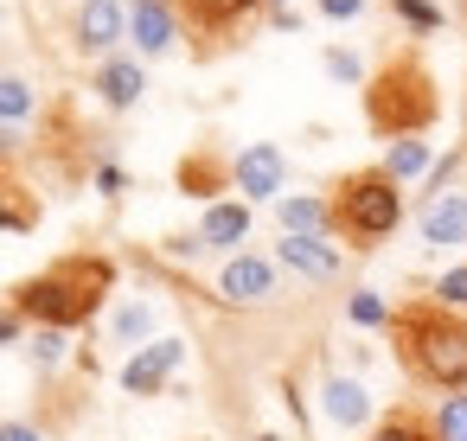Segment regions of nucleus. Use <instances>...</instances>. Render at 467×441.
Returning <instances> with one entry per match:
<instances>
[{
    "mask_svg": "<svg viewBox=\"0 0 467 441\" xmlns=\"http://www.w3.org/2000/svg\"><path fill=\"white\" fill-rule=\"evenodd\" d=\"M250 237V211L244 205H212L205 211V231H199V243H218V250H231V243H244Z\"/></svg>",
    "mask_w": 467,
    "mask_h": 441,
    "instance_id": "14",
    "label": "nucleus"
},
{
    "mask_svg": "<svg viewBox=\"0 0 467 441\" xmlns=\"http://www.w3.org/2000/svg\"><path fill=\"white\" fill-rule=\"evenodd\" d=\"M358 7H365V0H320V14H327V20H352Z\"/></svg>",
    "mask_w": 467,
    "mask_h": 441,
    "instance_id": "29",
    "label": "nucleus"
},
{
    "mask_svg": "<svg viewBox=\"0 0 467 441\" xmlns=\"http://www.w3.org/2000/svg\"><path fill=\"white\" fill-rule=\"evenodd\" d=\"M109 282H116V262L109 256H65V262H52L46 275H33V282H20L14 288V313L20 320H39V326H84L97 307H103V294H109Z\"/></svg>",
    "mask_w": 467,
    "mask_h": 441,
    "instance_id": "2",
    "label": "nucleus"
},
{
    "mask_svg": "<svg viewBox=\"0 0 467 441\" xmlns=\"http://www.w3.org/2000/svg\"><path fill=\"white\" fill-rule=\"evenodd\" d=\"M422 167H429V148H422V141H397L390 160H384L390 179H410V173H422Z\"/></svg>",
    "mask_w": 467,
    "mask_h": 441,
    "instance_id": "18",
    "label": "nucleus"
},
{
    "mask_svg": "<svg viewBox=\"0 0 467 441\" xmlns=\"http://www.w3.org/2000/svg\"><path fill=\"white\" fill-rule=\"evenodd\" d=\"M435 109H441V97H435V77H429L422 58H390V65L365 84V122H371L378 135L410 141V135H422V128L435 122Z\"/></svg>",
    "mask_w": 467,
    "mask_h": 441,
    "instance_id": "3",
    "label": "nucleus"
},
{
    "mask_svg": "<svg viewBox=\"0 0 467 441\" xmlns=\"http://www.w3.org/2000/svg\"><path fill=\"white\" fill-rule=\"evenodd\" d=\"M327 71H333V77H358V58H352V52H327Z\"/></svg>",
    "mask_w": 467,
    "mask_h": 441,
    "instance_id": "28",
    "label": "nucleus"
},
{
    "mask_svg": "<svg viewBox=\"0 0 467 441\" xmlns=\"http://www.w3.org/2000/svg\"><path fill=\"white\" fill-rule=\"evenodd\" d=\"M173 26H180V14L167 7V0H135V46H141L148 58L173 46Z\"/></svg>",
    "mask_w": 467,
    "mask_h": 441,
    "instance_id": "11",
    "label": "nucleus"
},
{
    "mask_svg": "<svg viewBox=\"0 0 467 441\" xmlns=\"http://www.w3.org/2000/svg\"><path fill=\"white\" fill-rule=\"evenodd\" d=\"M237 192H250V199H275L282 192V154L269 141H256V148L237 154Z\"/></svg>",
    "mask_w": 467,
    "mask_h": 441,
    "instance_id": "8",
    "label": "nucleus"
},
{
    "mask_svg": "<svg viewBox=\"0 0 467 441\" xmlns=\"http://www.w3.org/2000/svg\"><path fill=\"white\" fill-rule=\"evenodd\" d=\"M20 116H33V90L20 77H0V122H20Z\"/></svg>",
    "mask_w": 467,
    "mask_h": 441,
    "instance_id": "19",
    "label": "nucleus"
},
{
    "mask_svg": "<svg viewBox=\"0 0 467 441\" xmlns=\"http://www.w3.org/2000/svg\"><path fill=\"white\" fill-rule=\"evenodd\" d=\"M20 333V313H0V339H14Z\"/></svg>",
    "mask_w": 467,
    "mask_h": 441,
    "instance_id": "31",
    "label": "nucleus"
},
{
    "mask_svg": "<svg viewBox=\"0 0 467 441\" xmlns=\"http://www.w3.org/2000/svg\"><path fill=\"white\" fill-rule=\"evenodd\" d=\"M352 320H358V326H378V320H384V301H378V294H352Z\"/></svg>",
    "mask_w": 467,
    "mask_h": 441,
    "instance_id": "23",
    "label": "nucleus"
},
{
    "mask_svg": "<svg viewBox=\"0 0 467 441\" xmlns=\"http://www.w3.org/2000/svg\"><path fill=\"white\" fill-rule=\"evenodd\" d=\"M180 352H186L180 339H154L148 352H135V358L122 364V384H129L135 396H148V390H161V384H167V371L180 364Z\"/></svg>",
    "mask_w": 467,
    "mask_h": 441,
    "instance_id": "7",
    "label": "nucleus"
},
{
    "mask_svg": "<svg viewBox=\"0 0 467 441\" xmlns=\"http://www.w3.org/2000/svg\"><path fill=\"white\" fill-rule=\"evenodd\" d=\"M58 352H65V339H58V333H52V326H46V333H39V339H33V358H39V364H52V358H58Z\"/></svg>",
    "mask_w": 467,
    "mask_h": 441,
    "instance_id": "26",
    "label": "nucleus"
},
{
    "mask_svg": "<svg viewBox=\"0 0 467 441\" xmlns=\"http://www.w3.org/2000/svg\"><path fill=\"white\" fill-rule=\"evenodd\" d=\"M97 90H103V103H109V109H129V103L141 97V71L116 58V65H103V77H97Z\"/></svg>",
    "mask_w": 467,
    "mask_h": 441,
    "instance_id": "15",
    "label": "nucleus"
},
{
    "mask_svg": "<svg viewBox=\"0 0 467 441\" xmlns=\"http://www.w3.org/2000/svg\"><path fill=\"white\" fill-rule=\"evenodd\" d=\"M461 237H467V199L448 192V199H435V205L422 211V243L448 250V243H461Z\"/></svg>",
    "mask_w": 467,
    "mask_h": 441,
    "instance_id": "10",
    "label": "nucleus"
},
{
    "mask_svg": "<svg viewBox=\"0 0 467 441\" xmlns=\"http://www.w3.org/2000/svg\"><path fill=\"white\" fill-rule=\"evenodd\" d=\"M282 262L301 269V275H333L339 269V250H327L320 237H282Z\"/></svg>",
    "mask_w": 467,
    "mask_h": 441,
    "instance_id": "13",
    "label": "nucleus"
},
{
    "mask_svg": "<svg viewBox=\"0 0 467 441\" xmlns=\"http://www.w3.org/2000/svg\"><path fill=\"white\" fill-rule=\"evenodd\" d=\"M122 39V0H84V14H78V46L84 52H103Z\"/></svg>",
    "mask_w": 467,
    "mask_h": 441,
    "instance_id": "9",
    "label": "nucleus"
},
{
    "mask_svg": "<svg viewBox=\"0 0 467 441\" xmlns=\"http://www.w3.org/2000/svg\"><path fill=\"white\" fill-rule=\"evenodd\" d=\"M231 301H263L269 288H275V269L263 262V256H237V262H224V282H218Z\"/></svg>",
    "mask_w": 467,
    "mask_h": 441,
    "instance_id": "12",
    "label": "nucleus"
},
{
    "mask_svg": "<svg viewBox=\"0 0 467 441\" xmlns=\"http://www.w3.org/2000/svg\"><path fill=\"white\" fill-rule=\"evenodd\" d=\"M435 294H441V307H467V269H448Z\"/></svg>",
    "mask_w": 467,
    "mask_h": 441,
    "instance_id": "22",
    "label": "nucleus"
},
{
    "mask_svg": "<svg viewBox=\"0 0 467 441\" xmlns=\"http://www.w3.org/2000/svg\"><path fill=\"white\" fill-rule=\"evenodd\" d=\"M397 14H403L410 26H435V20H441L435 7H422V0H397Z\"/></svg>",
    "mask_w": 467,
    "mask_h": 441,
    "instance_id": "25",
    "label": "nucleus"
},
{
    "mask_svg": "<svg viewBox=\"0 0 467 441\" xmlns=\"http://www.w3.org/2000/svg\"><path fill=\"white\" fill-rule=\"evenodd\" d=\"M282 224H288V237H314V224H327V205L320 199H288Z\"/></svg>",
    "mask_w": 467,
    "mask_h": 441,
    "instance_id": "17",
    "label": "nucleus"
},
{
    "mask_svg": "<svg viewBox=\"0 0 467 441\" xmlns=\"http://www.w3.org/2000/svg\"><path fill=\"white\" fill-rule=\"evenodd\" d=\"M148 326H154V313H148V307H129V313L116 320V333H122V339H141Z\"/></svg>",
    "mask_w": 467,
    "mask_h": 441,
    "instance_id": "24",
    "label": "nucleus"
},
{
    "mask_svg": "<svg viewBox=\"0 0 467 441\" xmlns=\"http://www.w3.org/2000/svg\"><path fill=\"white\" fill-rule=\"evenodd\" d=\"M0 441H39V435H33L26 422H7V428H0Z\"/></svg>",
    "mask_w": 467,
    "mask_h": 441,
    "instance_id": "30",
    "label": "nucleus"
},
{
    "mask_svg": "<svg viewBox=\"0 0 467 441\" xmlns=\"http://www.w3.org/2000/svg\"><path fill=\"white\" fill-rule=\"evenodd\" d=\"M167 7L192 26V33H205V39H218V33H231V26H244L263 0H167Z\"/></svg>",
    "mask_w": 467,
    "mask_h": 441,
    "instance_id": "5",
    "label": "nucleus"
},
{
    "mask_svg": "<svg viewBox=\"0 0 467 441\" xmlns=\"http://www.w3.org/2000/svg\"><path fill=\"white\" fill-rule=\"evenodd\" d=\"M371 441H429V428H422L416 415H390V422H384Z\"/></svg>",
    "mask_w": 467,
    "mask_h": 441,
    "instance_id": "21",
    "label": "nucleus"
},
{
    "mask_svg": "<svg viewBox=\"0 0 467 441\" xmlns=\"http://www.w3.org/2000/svg\"><path fill=\"white\" fill-rule=\"evenodd\" d=\"M365 409H371V396H365L352 377H333V384H327V415H333V422H365Z\"/></svg>",
    "mask_w": 467,
    "mask_h": 441,
    "instance_id": "16",
    "label": "nucleus"
},
{
    "mask_svg": "<svg viewBox=\"0 0 467 441\" xmlns=\"http://www.w3.org/2000/svg\"><path fill=\"white\" fill-rule=\"evenodd\" d=\"M33 224H39V199L14 173V154L0 148V231H33Z\"/></svg>",
    "mask_w": 467,
    "mask_h": 441,
    "instance_id": "6",
    "label": "nucleus"
},
{
    "mask_svg": "<svg viewBox=\"0 0 467 441\" xmlns=\"http://www.w3.org/2000/svg\"><path fill=\"white\" fill-rule=\"evenodd\" d=\"M180 179H186V186H212L218 167H212V160H192V167H180Z\"/></svg>",
    "mask_w": 467,
    "mask_h": 441,
    "instance_id": "27",
    "label": "nucleus"
},
{
    "mask_svg": "<svg viewBox=\"0 0 467 441\" xmlns=\"http://www.w3.org/2000/svg\"><path fill=\"white\" fill-rule=\"evenodd\" d=\"M390 339H397V358L410 377L422 384H441V390H461L467 384V320L441 301H410L390 313Z\"/></svg>",
    "mask_w": 467,
    "mask_h": 441,
    "instance_id": "1",
    "label": "nucleus"
},
{
    "mask_svg": "<svg viewBox=\"0 0 467 441\" xmlns=\"http://www.w3.org/2000/svg\"><path fill=\"white\" fill-rule=\"evenodd\" d=\"M397 218H403V192H397V179H390L384 167L346 173V179L333 186V199H327V224H333L346 243H358V250L378 243V237H390Z\"/></svg>",
    "mask_w": 467,
    "mask_h": 441,
    "instance_id": "4",
    "label": "nucleus"
},
{
    "mask_svg": "<svg viewBox=\"0 0 467 441\" xmlns=\"http://www.w3.org/2000/svg\"><path fill=\"white\" fill-rule=\"evenodd\" d=\"M435 441H467V396H448L435 415Z\"/></svg>",
    "mask_w": 467,
    "mask_h": 441,
    "instance_id": "20",
    "label": "nucleus"
}]
</instances>
